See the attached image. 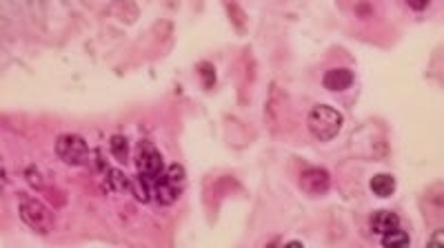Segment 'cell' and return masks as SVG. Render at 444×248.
Segmentation results:
<instances>
[{"mask_svg": "<svg viewBox=\"0 0 444 248\" xmlns=\"http://www.w3.org/2000/svg\"><path fill=\"white\" fill-rule=\"evenodd\" d=\"M369 226L378 237L386 235L396 228H400V217L393 211H375L369 219Z\"/></svg>", "mask_w": 444, "mask_h": 248, "instance_id": "8", "label": "cell"}, {"mask_svg": "<svg viewBox=\"0 0 444 248\" xmlns=\"http://www.w3.org/2000/svg\"><path fill=\"white\" fill-rule=\"evenodd\" d=\"M102 175H105V177H102V182H105L107 191H112V193L127 191V188H129V184H131V180H129V177H127L123 171L114 169V167H109V169H107Z\"/></svg>", "mask_w": 444, "mask_h": 248, "instance_id": "10", "label": "cell"}, {"mask_svg": "<svg viewBox=\"0 0 444 248\" xmlns=\"http://www.w3.org/2000/svg\"><path fill=\"white\" fill-rule=\"evenodd\" d=\"M56 156L69 167H85L89 162V146L80 135L65 133L56 140Z\"/></svg>", "mask_w": 444, "mask_h": 248, "instance_id": "5", "label": "cell"}, {"mask_svg": "<svg viewBox=\"0 0 444 248\" xmlns=\"http://www.w3.org/2000/svg\"><path fill=\"white\" fill-rule=\"evenodd\" d=\"M322 85H325V89H329L333 93L347 91L349 87L354 85V71H351V69H344V67L329 69V71L325 74V78H322Z\"/></svg>", "mask_w": 444, "mask_h": 248, "instance_id": "7", "label": "cell"}, {"mask_svg": "<svg viewBox=\"0 0 444 248\" xmlns=\"http://www.w3.org/2000/svg\"><path fill=\"white\" fill-rule=\"evenodd\" d=\"M411 7H413V9H424L426 3H411Z\"/></svg>", "mask_w": 444, "mask_h": 248, "instance_id": "14", "label": "cell"}, {"mask_svg": "<svg viewBox=\"0 0 444 248\" xmlns=\"http://www.w3.org/2000/svg\"><path fill=\"white\" fill-rule=\"evenodd\" d=\"M369 188L375 198H391L396 193V177L391 173H378L371 177Z\"/></svg>", "mask_w": 444, "mask_h": 248, "instance_id": "9", "label": "cell"}, {"mask_svg": "<svg viewBox=\"0 0 444 248\" xmlns=\"http://www.w3.org/2000/svg\"><path fill=\"white\" fill-rule=\"evenodd\" d=\"M440 242H442V230H438L436 235H433L431 240H429V246H436V244H440Z\"/></svg>", "mask_w": 444, "mask_h": 248, "instance_id": "13", "label": "cell"}, {"mask_svg": "<svg viewBox=\"0 0 444 248\" xmlns=\"http://www.w3.org/2000/svg\"><path fill=\"white\" fill-rule=\"evenodd\" d=\"M184 184H187L184 169L180 167V164H171V167H165V171L156 177L154 188H152V198L158 204L169 206L182 195Z\"/></svg>", "mask_w": 444, "mask_h": 248, "instance_id": "1", "label": "cell"}, {"mask_svg": "<svg viewBox=\"0 0 444 248\" xmlns=\"http://www.w3.org/2000/svg\"><path fill=\"white\" fill-rule=\"evenodd\" d=\"M307 124H309V131H311L318 140L329 142L340 133L342 116L329 104H316L311 109V113H309V118H307Z\"/></svg>", "mask_w": 444, "mask_h": 248, "instance_id": "2", "label": "cell"}, {"mask_svg": "<svg viewBox=\"0 0 444 248\" xmlns=\"http://www.w3.org/2000/svg\"><path fill=\"white\" fill-rule=\"evenodd\" d=\"M112 156L118 160V162H129V140H127V137L125 135H114L112 137Z\"/></svg>", "mask_w": 444, "mask_h": 248, "instance_id": "11", "label": "cell"}, {"mask_svg": "<svg viewBox=\"0 0 444 248\" xmlns=\"http://www.w3.org/2000/svg\"><path fill=\"white\" fill-rule=\"evenodd\" d=\"M18 211H20V219L29 226L32 230L40 233V235H49L53 230V213L47 209L43 202H38L34 198L20 195L18 200Z\"/></svg>", "mask_w": 444, "mask_h": 248, "instance_id": "3", "label": "cell"}, {"mask_svg": "<svg viewBox=\"0 0 444 248\" xmlns=\"http://www.w3.org/2000/svg\"><path fill=\"white\" fill-rule=\"evenodd\" d=\"M331 186V175L325 169H307L300 173V188L309 195H325Z\"/></svg>", "mask_w": 444, "mask_h": 248, "instance_id": "6", "label": "cell"}, {"mask_svg": "<svg viewBox=\"0 0 444 248\" xmlns=\"http://www.w3.org/2000/svg\"><path fill=\"white\" fill-rule=\"evenodd\" d=\"M136 169H138L140 180H144L154 188L156 177L165 171V160L152 142H147V140L138 142V146H136Z\"/></svg>", "mask_w": 444, "mask_h": 248, "instance_id": "4", "label": "cell"}, {"mask_svg": "<svg viewBox=\"0 0 444 248\" xmlns=\"http://www.w3.org/2000/svg\"><path fill=\"white\" fill-rule=\"evenodd\" d=\"M382 244L384 246H409L411 240L402 228H396L391 233H386V235H382Z\"/></svg>", "mask_w": 444, "mask_h": 248, "instance_id": "12", "label": "cell"}]
</instances>
